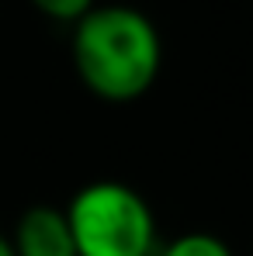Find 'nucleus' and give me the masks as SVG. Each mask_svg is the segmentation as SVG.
<instances>
[{
    "instance_id": "nucleus-3",
    "label": "nucleus",
    "mask_w": 253,
    "mask_h": 256,
    "mask_svg": "<svg viewBox=\"0 0 253 256\" xmlns=\"http://www.w3.org/2000/svg\"><path fill=\"white\" fill-rule=\"evenodd\" d=\"M11 250L14 256H77L70 225L56 208H28L14 225Z\"/></svg>"
},
{
    "instance_id": "nucleus-4",
    "label": "nucleus",
    "mask_w": 253,
    "mask_h": 256,
    "mask_svg": "<svg viewBox=\"0 0 253 256\" xmlns=\"http://www.w3.org/2000/svg\"><path fill=\"white\" fill-rule=\"evenodd\" d=\"M156 256H232V250L211 232H187L173 239L170 246H163Z\"/></svg>"
},
{
    "instance_id": "nucleus-5",
    "label": "nucleus",
    "mask_w": 253,
    "mask_h": 256,
    "mask_svg": "<svg viewBox=\"0 0 253 256\" xmlns=\"http://www.w3.org/2000/svg\"><path fill=\"white\" fill-rule=\"evenodd\" d=\"M32 7L45 14V18H52V21H59V24H77L84 14H90L97 4L94 0H32Z\"/></svg>"
},
{
    "instance_id": "nucleus-6",
    "label": "nucleus",
    "mask_w": 253,
    "mask_h": 256,
    "mask_svg": "<svg viewBox=\"0 0 253 256\" xmlns=\"http://www.w3.org/2000/svg\"><path fill=\"white\" fill-rule=\"evenodd\" d=\"M0 256H14V250H11V239H7V236H0Z\"/></svg>"
},
{
    "instance_id": "nucleus-1",
    "label": "nucleus",
    "mask_w": 253,
    "mask_h": 256,
    "mask_svg": "<svg viewBox=\"0 0 253 256\" xmlns=\"http://www.w3.org/2000/svg\"><path fill=\"white\" fill-rule=\"evenodd\" d=\"M73 66L94 97L128 104L156 84L163 42L142 10L125 4L94 7L73 24Z\"/></svg>"
},
{
    "instance_id": "nucleus-2",
    "label": "nucleus",
    "mask_w": 253,
    "mask_h": 256,
    "mask_svg": "<svg viewBox=\"0 0 253 256\" xmlns=\"http://www.w3.org/2000/svg\"><path fill=\"white\" fill-rule=\"evenodd\" d=\"M63 218L77 256H156V214L139 190L118 180L87 184Z\"/></svg>"
}]
</instances>
